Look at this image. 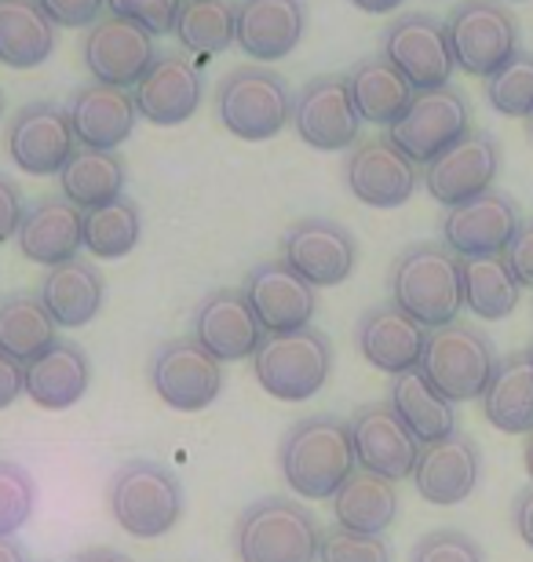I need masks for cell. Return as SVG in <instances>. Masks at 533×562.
I'll use <instances>...</instances> for the list:
<instances>
[{"label": "cell", "mask_w": 533, "mask_h": 562, "mask_svg": "<svg viewBox=\"0 0 533 562\" xmlns=\"http://www.w3.org/2000/svg\"><path fill=\"white\" fill-rule=\"evenodd\" d=\"M278 468L286 486L303 501H333L358 471L351 427L340 417H303L281 435Z\"/></svg>", "instance_id": "cell-1"}, {"label": "cell", "mask_w": 533, "mask_h": 562, "mask_svg": "<svg viewBox=\"0 0 533 562\" xmlns=\"http://www.w3.org/2000/svg\"><path fill=\"white\" fill-rule=\"evenodd\" d=\"M391 303L421 322L424 329H442L457 322L464 311V289H460V260L446 245L421 241L410 245L391 267Z\"/></svg>", "instance_id": "cell-2"}, {"label": "cell", "mask_w": 533, "mask_h": 562, "mask_svg": "<svg viewBox=\"0 0 533 562\" xmlns=\"http://www.w3.org/2000/svg\"><path fill=\"white\" fill-rule=\"evenodd\" d=\"M107 504L113 522L135 541H157L184 519V482L157 460H129L113 471Z\"/></svg>", "instance_id": "cell-3"}, {"label": "cell", "mask_w": 533, "mask_h": 562, "mask_svg": "<svg viewBox=\"0 0 533 562\" xmlns=\"http://www.w3.org/2000/svg\"><path fill=\"white\" fill-rule=\"evenodd\" d=\"M322 526L289 497H264L237 515L234 548L242 562H319Z\"/></svg>", "instance_id": "cell-4"}, {"label": "cell", "mask_w": 533, "mask_h": 562, "mask_svg": "<svg viewBox=\"0 0 533 562\" xmlns=\"http://www.w3.org/2000/svg\"><path fill=\"white\" fill-rule=\"evenodd\" d=\"M215 114L231 136L264 143L292 125V92L286 77L267 66H237L215 85Z\"/></svg>", "instance_id": "cell-5"}, {"label": "cell", "mask_w": 533, "mask_h": 562, "mask_svg": "<svg viewBox=\"0 0 533 562\" xmlns=\"http://www.w3.org/2000/svg\"><path fill=\"white\" fill-rule=\"evenodd\" d=\"M256 384L278 402H308L329 384L333 373V340L322 329H300L286 336H264L253 355Z\"/></svg>", "instance_id": "cell-6"}, {"label": "cell", "mask_w": 533, "mask_h": 562, "mask_svg": "<svg viewBox=\"0 0 533 562\" xmlns=\"http://www.w3.org/2000/svg\"><path fill=\"white\" fill-rule=\"evenodd\" d=\"M493 366H497V351L490 336L482 329H471V325L449 322L442 329L427 333L421 366L417 369H421L424 380L442 398H449L457 406V402L482 398Z\"/></svg>", "instance_id": "cell-7"}, {"label": "cell", "mask_w": 533, "mask_h": 562, "mask_svg": "<svg viewBox=\"0 0 533 562\" xmlns=\"http://www.w3.org/2000/svg\"><path fill=\"white\" fill-rule=\"evenodd\" d=\"M453 63L471 77H493L519 52V22L501 0H460L446 15Z\"/></svg>", "instance_id": "cell-8"}, {"label": "cell", "mask_w": 533, "mask_h": 562, "mask_svg": "<svg viewBox=\"0 0 533 562\" xmlns=\"http://www.w3.org/2000/svg\"><path fill=\"white\" fill-rule=\"evenodd\" d=\"M471 132V110L464 92L453 85L435 92H417L406 114L388 128V139L410 157L413 165H431Z\"/></svg>", "instance_id": "cell-9"}, {"label": "cell", "mask_w": 533, "mask_h": 562, "mask_svg": "<svg viewBox=\"0 0 533 562\" xmlns=\"http://www.w3.org/2000/svg\"><path fill=\"white\" fill-rule=\"evenodd\" d=\"M380 55L413 85V92L446 88L453 70H457L446 37V22L424 15V11H410V15L395 19L391 26H384Z\"/></svg>", "instance_id": "cell-10"}, {"label": "cell", "mask_w": 533, "mask_h": 562, "mask_svg": "<svg viewBox=\"0 0 533 562\" xmlns=\"http://www.w3.org/2000/svg\"><path fill=\"white\" fill-rule=\"evenodd\" d=\"M154 395L176 413H201L223 395V362L190 336L165 340L151 358Z\"/></svg>", "instance_id": "cell-11"}, {"label": "cell", "mask_w": 533, "mask_h": 562, "mask_svg": "<svg viewBox=\"0 0 533 562\" xmlns=\"http://www.w3.org/2000/svg\"><path fill=\"white\" fill-rule=\"evenodd\" d=\"M292 128L314 150H355L362 117L344 74H319L292 99Z\"/></svg>", "instance_id": "cell-12"}, {"label": "cell", "mask_w": 533, "mask_h": 562, "mask_svg": "<svg viewBox=\"0 0 533 562\" xmlns=\"http://www.w3.org/2000/svg\"><path fill=\"white\" fill-rule=\"evenodd\" d=\"M242 296L264 336L308 329L319 311V289L308 285L286 260H264L242 281Z\"/></svg>", "instance_id": "cell-13"}, {"label": "cell", "mask_w": 533, "mask_h": 562, "mask_svg": "<svg viewBox=\"0 0 533 562\" xmlns=\"http://www.w3.org/2000/svg\"><path fill=\"white\" fill-rule=\"evenodd\" d=\"M281 260L314 289H333L355 274L358 245L344 223L308 216L297 220L281 238Z\"/></svg>", "instance_id": "cell-14"}, {"label": "cell", "mask_w": 533, "mask_h": 562, "mask_svg": "<svg viewBox=\"0 0 533 562\" xmlns=\"http://www.w3.org/2000/svg\"><path fill=\"white\" fill-rule=\"evenodd\" d=\"M501 172V143L490 132L471 128L460 143H453L446 154L424 165L421 183L427 194L446 209H457L464 201L493 190V179Z\"/></svg>", "instance_id": "cell-15"}, {"label": "cell", "mask_w": 533, "mask_h": 562, "mask_svg": "<svg viewBox=\"0 0 533 562\" xmlns=\"http://www.w3.org/2000/svg\"><path fill=\"white\" fill-rule=\"evenodd\" d=\"M519 223V205L504 190H486V194L449 209L442 220V245L457 260H479V256H504L512 245Z\"/></svg>", "instance_id": "cell-16"}, {"label": "cell", "mask_w": 533, "mask_h": 562, "mask_svg": "<svg viewBox=\"0 0 533 562\" xmlns=\"http://www.w3.org/2000/svg\"><path fill=\"white\" fill-rule=\"evenodd\" d=\"M347 190L369 209H399L421 187V165H413L388 136L358 143L344 165Z\"/></svg>", "instance_id": "cell-17"}, {"label": "cell", "mask_w": 533, "mask_h": 562, "mask_svg": "<svg viewBox=\"0 0 533 562\" xmlns=\"http://www.w3.org/2000/svg\"><path fill=\"white\" fill-rule=\"evenodd\" d=\"M351 442H355V460L362 471L380 475L388 482L413 479L417 457H421V442L410 435V427L399 420L388 402H369V406L355 409L347 420Z\"/></svg>", "instance_id": "cell-18"}, {"label": "cell", "mask_w": 533, "mask_h": 562, "mask_svg": "<svg viewBox=\"0 0 533 562\" xmlns=\"http://www.w3.org/2000/svg\"><path fill=\"white\" fill-rule=\"evenodd\" d=\"M77 150L70 114L59 103H26L8 121V157L30 176H59Z\"/></svg>", "instance_id": "cell-19"}, {"label": "cell", "mask_w": 533, "mask_h": 562, "mask_svg": "<svg viewBox=\"0 0 533 562\" xmlns=\"http://www.w3.org/2000/svg\"><path fill=\"white\" fill-rule=\"evenodd\" d=\"M201 99H206V85H201V70L187 55H162L151 63L140 81L132 88L135 114L146 117L151 125L173 128L184 125L198 114Z\"/></svg>", "instance_id": "cell-20"}, {"label": "cell", "mask_w": 533, "mask_h": 562, "mask_svg": "<svg viewBox=\"0 0 533 562\" xmlns=\"http://www.w3.org/2000/svg\"><path fill=\"white\" fill-rule=\"evenodd\" d=\"M154 59V37L129 19L103 15L85 33V66L99 85L135 88V81L151 70Z\"/></svg>", "instance_id": "cell-21"}, {"label": "cell", "mask_w": 533, "mask_h": 562, "mask_svg": "<svg viewBox=\"0 0 533 562\" xmlns=\"http://www.w3.org/2000/svg\"><path fill=\"white\" fill-rule=\"evenodd\" d=\"M482 475V453L475 446V438L453 431L438 442L421 446L413 468V486L417 493L435 504V508H457L475 493Z\"/></svg>", "instance_id": "cell-22"}, {"label": "cell", "mask_w": 533, "mask_h": 562, "mask_svg": "<svg viewBox=\"0 0 533 562\" xmlns=\"http://www.w3.org/2000/svg\"><path fill=\"white\" fill-rule=\"evenodd\" d=\"M190 340L215 358V362H242L253 358L264 329L253 318L242 289H215L198 303L195 322H190Z\"/></svg>", "instance_id": "cell-23"}, {"label": "cell", "mask_w": 533, "mask_h": 562, "mask_svg": "<svg viewBox=\"0 0 533 562\" xmlns=\"http://www.w3.org/2000/svg\"><path fill=\"white\" fill-rule=\"evenodd\" d=\"M308 30L303 0H237L234 41L259 63H278L297 52Z\"/></svg>", "instance_id": "cell-24"}, {"label": "cell", "mask_w": 533, "mask_h": 562, "mask_svg": "<svg viewBox=\"0 0 533 562\" xmlns=\"http://www.w3.org/2000/svg\"><path fill=\"white\" fill-rule=\"evenodd\" d=\"M355 340L362 358L373 369H380L388 376H402L421 366L427 329L421 322H413L406 311L395 307V303H377V307H369L358 318Z\"/></svg>", "instance_id": "cell-25"}, {"label": "cell", "mask_w": 533, "mask_h": 562, "mask_svg": "<svg viewBox=\"0 0 533 562\" xmlns=\"http://www.w3.org/2000/svg\"><path fill=\"white\" fill-rule=\"evenodd\" d=\"M70 114V128L77 146L88 150H118V146L132 136L135 128V103L129 88H113V85H81L66 103Z\"/></svg>", "instance_id": "cell-26"}, {"label": "cell", "mask_w": 533, "mask_h": 562, "mask_svg": "<svg viewBox=\"0 0 533 562\" xmlns=\"http://www.w3.org/2000/svg\"><path fill=\"white\" fill-rule=\"evenodd\" d=\"M81 220H85V212L74 209L63 194L33 201L15 234L19 252L33 263L48 267V271L66 260H74V256L85 249Z\"/></svg>", "instance_id": "cell-27"}, {"label": "cell", "mask_w": 533, "mask_h": 562, "mask_svg": "<svg viewBox=\"0 0 533 562\" xmlns=\"http://www.w3.org/2000/svg\"><path fill=\"white\" fill-rule=\"evenodd\" d=\"M92 387V362L74 340H55L41 358L22 366V395L41 409H70Z\"/></svg>", "instance_id": "cell-28"}, {"label": "cell", "mask_w": 533, "mask_h": 562, "mask_svg": "<svg viewBox=\"0 0 533 562\" xmlns=\"http://www.w3.org/2000/svg\"><path fill=\"white\" fill-rule=\"evenodd\" d=\"M37 300L44 303L55 329H85V325L103 311L107 281L92 260L74 256V260L52 267V271L41 278Z\"/></svg>", "instance_id": "cell-29"}, {"label": "cell", "mask_w": 533, "mask_h": 562, "mask_svg": "<svg viewBox=\"0 0 533 562\" xmlns=\"http://www.w3.org/2000/svg\"><path fill=\"white\" fill-rule=\"evenodd\" d=\"M482 413L497 431L530 435L533 431V362L526 351L497 358L490 384L482 391Z\"/></svg>", "instance_id": "cell-30"}, {"label": "cell", "mask_w": 533, "mask_h": 562, "mask_svg": "<svg viewBox=\"0 0 533 562\" xmlns=\"http://www.w3.org/2000/svg\"><path fill=\"white\" fill-rule=\"evenodd\" d=\"M344 77H347L358 117L380 128H391L417 95L413 85L406 81L384 55H366V59H358Z\"/></svg>", "instance_id": "cell-31"}, {"label": "cell", "mask_w": 533, "mask_h": 562, "mask_svg": "<svg viewBox=\"0 0 533 562\" xmlns=\"http://www.w3.org/2000/svg\"><path fill=\"white\" fill-rule=\"evenodd\" d=\"M124 183H129V165H124V157L118 150H88V146H77L59 172L63 198L81 212L103 209L110 201L124 198Z\"/></svg>", "instance_id": "cell-32"}, {"label": "cell", "mask_w": 533, "mask_h": 562, "mask_svg": "<svg viewBox=\"0 0 533 562\" xmlns=\"http://www.w3.org/2000/svg\"><path fill=\"white\" fill-rule=\"evenodd\" d=\"M336 526H344L351 533H369L384 537L388 526L399 519V486L369 471H355L333 497Z\"/></svg>", "instance_id": "cell-33"}, {"label": "cell", "mask_w": 533, "mask_h": 562, "mask_svg": "<svg viewBox=\"0 0 533 562\" xmlns=\"http://www.w3.org/2000/svg\"><path fill=\"white\" fill-rule=\"evenodd\" d=\"M388 406L399 413V420L410 427V435L421 446H431V442H438V438L457 431V406L427 384L421 369L391 376Z\"/></svg>", "instance_id": "cell-34"}, {"label": "cell", "mask_w": 533, "mask_h": 562, "mask_svg": "<svg viewBox=\"0 0 533 562\" xmlns=\"http://www.w3.org/2000/svg\"><path fill=\"white\" fill-rule=\"evenodd\" d=\"M55 52V22L37 0H0V63L33 70Z\"/></svg>", "instance_id": "cell-35"}, {"label": "cell", "mask_w": 533, "mask_h": 562, "mask_svg": "<svg viewBox=\"0 0 533 562\" xmlns=\"http://www.w3.org/2000/svg\"><path fill=\"white\" fill-rule=\"evenodd\" d=\"M460 289L464 307L482 322H501L519 307L523 285L515 281L504 256H479V260H460Z\"/></svg>", "instance_id": "cell-36"}, {"label": "cell", "mask_w": 533, "mask_h": 562, "mask_svg": "<svg viewBox=\"0 0 533 562\" xmlns=\"http://www.w3.org/2000/svg\"><path fill=\"white\" fill-rule=\"evenodd\" d=\"M55 322L48 318L44 303L33 292H11L0 300V351L15 358L19 366H30L59 340Z\"/></svg>", "instance_id": "cell-37"}, {"label": "cell", "mask_w": 533, "mask_h": 562, "mask_svg": "<svg viewBox=\"0 0 533 562\" xmlns=\"http://www.w3.org/2000/svg\"><path fill=\"white\" fill-rule=\"evenodd\" d=\"M81 234H85V249L92 252L96 260H121V256H129L143 238L140 205H135L132 198H118L103 209L85 212Z\"/></svg>", "instance_id": "cell-38"}, {"label": "cell", "mask_w": 533, "mask_h": 562, "mask_svg": "<svg viewBox=\"0 0 533 562\" xmlns=\"http://www.w3.org/2000/svg\"><path fill=\"white\" fill-rule=\"evenodd\" d=\"M234 0H184L176 15V41L195 55H220L234 44Z\"/></svg>", "instance_id": "cell-39"}, {"label": "cell", "mask_w": 533, "mask_h": 562, "mask_svg": "<svg viewBox=\"0 0 533 562\" xmlns=\"http://www.w3.org/2000/svg\"><path fill=\"white\" fill-rule=\"evenodd\" d=\"M486 99L501 117L533 114V52H515L493 77H486Z\"/></svg>", "instance_id": "cell-40"}, {"label": "cell", "mask_w": 533, "mask_h": 562, "mask_svg": "<svg viewBox=\"0 0 533 562\" xmlns=\"http://www.w3.org/2000/svg\"><path fill=\"white\" fill-rule=\"evenodd\" d=\"M37 486L33 475L15 460H0V537H15L33 519Z\"/></svg>", "instance_id": "cell-41"}, {"label": "cell", "mask_w": 533, "mask_h": 562, "mask_svg": "<svg viewBox=\"0 0 533 562\" xmlns=\"http://www.w3.org/2000/svg\"><path fill=\"white\" fill-rule=\"evenodd\" d=\"M319 562H391V544L384 537L351 533L344 526L322 533Z\"/></svg>", "instance_id": "cell-42"}, {"label": "cell", "mask_w": 533, "mask_h": 562, "mask_svg": "<svg viewBox=\"0 0 533 562\" xmlns=\"http://www.w3.org/2000/svg\"><path fill=\"white\" fill-rule=\"evenodd\" d=\"M410 562H486V555L464 530H431L413 544Z\"/></svg>", "instance_id": "cell-43"}, {"label": "cell", "mask_w": 533, "mask_h": 562, "mask_svg": "<svg viewBox=\"0 0 533 562\" xmlns=\"http://www.w3.org/2000/svg\"><path fill=\"white\" fill-rule=\"evenodd\" d=\"M179 4H184V0H107L110 15L135 22V26H143L146 33H151V37L173 33Z\"/></svg>", "instance_id": "cell-44"}, {"label": "cell", "mask_w": 533, "mask_h": 562, "mask_svg": "<svg viewBox=\"0 0 533 562\" xmlns=\"http://www.w3.org/2000/svg\"><path fill=\"white\" fill-rule=\"evenodd\" d=\"M37 4L44 8V15H48L55 26L85 30L103 19L107 0H37Z\"/></svg>", "instance_id": "cell-45"}, {"label": "cell", "mask_w": 533, "mask_h": 562, "mask_svg": "<svg viewBox=\"0 0 533 562\" xmlns=\"http://www.w3.org/2000/svg\"><path fill=\"white\" fill-rule=\"evenodd\" d=\"M504 260H508V267H512L519 285L533 289V220L519 223L512 245L504 249Z\"/></svg>", "instance_id": "cell-46"}, {"label": "cell", "mask_w": 533, "mask_h": 562, "mask_svg": "<svg viewBox=\"0 0 533 562\" xmlns=\"http://www.w3.org/2000/svg\"><path fill=\"white\" fill-rule=\"evenodd\" d=\"M26 216V201H22V190L15 179H8L0 172V245L19 234V223Z\"/></svg>", "instance_id": "cell-47"}, {"label": "cell", "mask_w": 533, "mask_h": 562, "mask_svg": "<svg viewBox=\"0 0 533 562\" xmlns=\"http://www.w3.org/2000/svg\"><path fill=\"white\" fill-rule=\"evenodd\" d=\"M19 395H22V366L0 351V409H8Z\"/></svg>", "instance_id": "cell-48"}, {"label": "cell", "mask_w": 533, "mask_h": 562, "mask_svg": "<svg viewBox=\"0 0 533 562\" xmlns=\"http://www.w3.org/2000/svg\"><path fill=\"white\" fill-rule=\"evenodd\" d=\"M512 526H515V533L523 537L526 548L533 552V486H526L515 497V504H512Z\"/></svg>", "instance_id": "cell-49"}, {"label": "cell", "mask_w": 533, "mask_h": 562, "mask_svg": "<svg viewBox=\"0 0 533 562\" xmlns=\"http://www.w3.org/2000/svg\"><path fill=\"white\" fill-rule=\"evenodd\" d=\"M74 562H132V559L118 552V548H88V552H81Z\"/></svg>", "instance_id": "cell-50"}, {"label": "cell", "mask_w": 533, "mask_h": 562, "mask_svg": "<svg viewBox=\"0 0 533 562\" xmlns=\"http://www.w3.org/2000/svg\"><path fill=\"white\" fill-rule=\"evenodd\" d=\"M351 4L369 11V15H388V11H399L406 0H351Z\"/></svg>", "instance_id": "cell-51"}, {"label": "cell", "mask_w": 533, "mask_h": 562, "mask_svg": "<svg viewBox=\"0 0 533 562\" xmlns=\"http://www.w3.org/2000/svg\"><path fill=\"white\" fill-rule=\"evenodd\" d=\"M0 562H30L26 548H22L15 537H0Z\"/></svg>", "instance_id": "cell-52"}, {"label": "cell", "mask_w": 533, "mask_h": 562, "mask_svg": "<svg viewBox=\"0 0 533 562\" xmlns=\"http://www.w3.org/2000/svg\"><path fill=\"white\" fill-rule=\"evenodd\" d=\"M523 464H526V475L533 482V431L526 435V449H523Z\"/></svg>", "instance_id": "cell-53"}, {"label": "cell", "mask_w": 533, "mask_h": 562, "mask_svg": "<svg viewBox=\"0 0 533 562\" xmlns=\"http://www.w3.org/2000/svg\"><path fill=\"white\" fill-rule=\"evenodd\" d=\"M526 121H530V125H526V132H530V143H533V114H530Z\"/></svg>", "instance_id": "cell-54"}, {"label": "cell", "mask_w": 533, "mask_h": 562, "mask_svg": "<svg viewBox=\"0 0 533 562\" xmlns=\"http://www.w3.org/2000/svg\"><path fill=\"white\" fill-rule=\"evenodd\" d=\"M0 114H4V92H0Z\"/></svg>", "instance_id": "cell-55"}, {"label": "cell", "mask_w": 533, "mask_h": 562, "mask_svg": "<svg viewBox=\"0 0 533 562\" xmlns=\"http://www.w3.org/2000/svg\"><path fill=\"white\" fill-rule=\"evenodd\" d=\"M526 355H530V362H533V344H530V351H526Z\"/></svg>", "instance_id": "cell-56"}]
</instances>
